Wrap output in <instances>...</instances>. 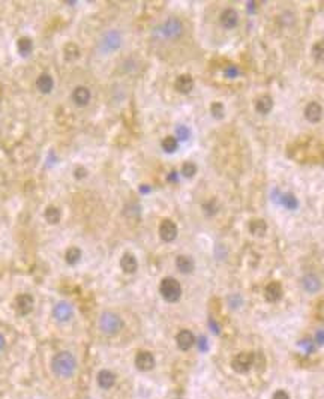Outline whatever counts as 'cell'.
<instances>
[{
	"label": "cell",
	"mask_w": 324,
	"mask_h": 399,
	"mask_svg": "<svg viewBox=\"0 0 324 399\" xmlns=\"http://www.w3.org/2000/svg\"><path fill=\"white\" fill-rule=\"evenodd\" d=\"M51 369L57 377L69 378L77 371V359L69 351H60L53 357Z\"/></svg>",
	"instance_id": "1"
},
{
	"label": "cell",
	"mask_w": 324,
	"mask_h": 399,
	"mask_svg": "<svg viewBox=\"0 0 324 399\" xmlns=\"http://www.w3.org/2000/svg\"><path fill=\"white\" fill-rule=\"evenodd\" d=\"M159 293L168 303H176L182 297V285L180 282L171 276H167L159 284Z\"/></svg>",
	"instance_id": "2"
},
{
	"label": "cell",
	"mask_w": 324,
	"mask_h": 399,
	"mask_svg": "<svg viewBox=\"0 0 324 399\" xmlns=\"http://www.w3.org/2000/svg\"><path fill=\"white\" fill-rule=\"evenodd\" d=\"M122 327H123V321L114 312L107 311L99 317V329L105 335H110V336L116 335L122 330Z\"/></svg>",
	"instance_id": "3"
},
{
	"label": "cell",
	"mask_w": 324,
	"mask_h": 399,
	"mask_svg": "<svg viewBox=\"0 0 324 399\" xmlns=\"http://www.w3.org/2000/svg\"><path fill=\"white\" fill-rule=\"evenodd\" d=\"M161 32L165 38L168 39H177L180 35L183 33V24L179 18L176 17H170L162 26H161Z\"/></svg>",
	"instance_id": "4"
},
{
	"label": "cell",
	"mask_w": 324,
	"mask_h": 399,
	"mask_svg": "<svg viewBox=\"0 0 324 399\" xmlns=\"http://www.w3.org/2000/svg\"><path fill=\"white\" fill-rule=\"evenodd\" d=\"M254 360L255 359H254V354H252V353H246V351L239 353L231 362V368L239 374H245L252 368V365H254Z\"/></svg>",
	"instance_id": "5"
},
{
	"label": "cell",
	"mask_w": 324,
	"mask_h": 399,
	"mask_svg": "<svg viewBox=\"0 0 324 399\" xmlns=\"http://www.w3.org/2000/svg\"><path fill=\"white\" fill-rule=\"evenodd\" d=\"M120 45H122V36H120V33L116 32V30L107 32V33L102 36V39H101V50L105 51V53L116 51Z\"/></svg>",
	"instance_id": "6"
},
{
	"label": "cell",
	"mask_w": 324,
	"mask_h": 399,
	"mask_svg": "<svg viewBox=\"0 0 324 399\" xmlns=\"http://www.w3.org/2000/svg\"><path fill=\"white\" fill-rule=\"evenodd\" d=\"M272 194H273V195H272L273 201L278 203V204H281V206H284V207L288 209V210H296V209L299 207V200H297L293 194H290V192L284 194V192H281L279 189H275Z\"/></svg>",
	"instance_id": "7"
},
{
	"label": "cell",
	"mask_w": 324,
	"mask_h": 399,
	"mask_svg": "<svg viewBox=\"0 0 324 399\" xmlns=\"http://www.w3.org/2000/svg\"><path fill=\"white\" fill-rule=\"evenodd\" d=\"M135 366L138 371L147 372L155 368V357L150 351H138L135 356Z\"/></svg>",
	"instance_id": "8"
},
{
	"label": "cell",
	"mask_w": 324,
	"mask_h": 399,
	"mask_svg": "<svg viewBox=\"0 0 324 399\" xmlns=\"http://www.w3.org/2000/svg\"><path fill=\"white\" fill-rule=\"evenodd\" d=\"M33 306H35L33 296L24 293V294H18L15 297V311H17L18 315H21V317L29 315L33 311Z\"/></svg>",
	"instance_id": "9"
},
{
	"label": "cell",
	"mask_w": 324,
	"mask_h": 399,
	"mask_svg": "<svg viewBox=\"0 0 324 399\" xmlns=\"http://www.w3.org/2000/svg\"><path fill=\"white\" fill-rule=\"evenodd\" d=\"M159 237L167 243L176 240V237H177V225L171 219H164L161 222V225H159Z\"/></svg>",
	"instance_id": "10"
},
{
	"label": "cell",
	"mask_w": 324,
	"mask_h": 399,
	"mask_svg": "<svg viewBox=\"0 0 324 399\" xmlns=\"http://www.w3.org/2000/svg\"><path fill=\"white\" fill-rule=\"evenodd\" d=\"M195 336L191 330L188 329H183V330H180L176 336V342H177V347L182 350V351H188L194 347L195 344Z\"/></svg>",
	"instance_id": "11"
},
{
	"label": "cell",
	"mask_w": 324,
	"mask_h": 399,
	"mask_svg": "<svg viewBox=\"0 0 324 399\" xmlns=\"http://www.w3.org/2000/svg\"><path fill=\"white\" fill-rule=\"evenodd\" d=\"M72 314H74V309L68 302H59L54 308H53V317L60 321V323H66L72 318Z\"/></svg>",
	"instance_id": "12"
},
{
	"label": "cell",
	"mask_w": 324,
	"mask_h": 399,
	"mask_svg": "<svg viewBox=\"0 0 324 399\" xmlns=\"http://www.w3.org/2000/svg\"><path fill=\"white\" fill-rule=\"evenodd\" d=\"M219 23L224 29H234L239 24V12L233 8H227L219 17Z\"/></svg>",
	"instance_id": "13"
},
{
	"label": "cell",
	"mask_w": 324,
	"mask_h": 399,
	"mask_svg": "<svg viewBox=\"0 0 324 399\" xmlns=\"http://www.w3.org/2000/svg\"><path fill=\"white\" fill-rule=\"evenodd\" d=\"M302 287L306 293H318L320 291V288H321V281L317 275L314 273H306L303 278H302Z\"/></svg>",
	"instance_id": "14"
},
{
	"label": "cell",
	"mask_w": 324,
	"mask_h": 399,
	"mask_svg": "<svg viewBox=\"0 0 324 399\" xmlns=\"http://www.w3.org/2000/svg\"><path fill=\"white\" fill-rule=\"evenodd\" d=\"M92 99V95H90V90L84 86H78L74 89V92H72V101H74L75 105L78 107H86L89 105Z\"/></svg>",
	"instance_id": "15"
},
{
	"label": "cell",
	"mask_w": 324,
	"mask_h": 399,
	"mask_svg": "<svg viewBox=\"0 0 324 399\" xmlns=\"http://www.w3.org/2000/svg\"><path fill=\"white\" fill-rule=\"evenodd\" d=\"M305 117L311 123H318L323 117V107L318 102H309L305 108Z\"/></svg>",
	"instance_id": "16"
},
{
	"label": "cell",
	"mask_w": 324,
	"mask_h": 399,
	"mask_svg": "<svg viewBox=\"0 0 324 399\" xmlns=\"http://www.w3.org/2000/svg\"><path fill=\"white\" fill-rule=\"evenodd\" d=\"M282 297V285L279 282H270L264 288V299L269 303H275Z\"/></svg>",
	"instance_id": "17"
},
{
	"label": "cell",
	"mask_w": 324,
	"mask_h": 399,
	"mask_svg": "<svg viewBox=\"0 0 324 399\" xmlns=\"http://www.w3.org/2000/svg\"><path fill=\"white\" fill-rule=\"evenodd\" d=\"M174 86H176V90H177L179 93L186 95V93H189V92L194 89V78H192V75H189V74H182V75H179V77H177Z\"/></svg>",
	"instance_id": "18"
},
{
	"label": "cell",
	"mask_w": 324,
	"mask_h": 399,
	"mask_svg": "<svg viewBox=\"0 0 324 399\" xmlns=\"http://www.w3.org/2000/svg\"><path fill=\"white\" fill-rule=\"evenodd\" d=\"M273 99H272V96L270 95H263V96H260L257 101H255V110H257V113L258 114H263V116H266V114H269L272 110H273Z\"/></svg>",
	"instance_id": "19"
},
{
	"label": "cell",
	"mask_w": 324,
	"mask_h": 399,
	"mask_svg": "<svg viewBox=\"0 0 324 399\" xmlns=\"http://www.w3.org/2000/svg\"><path fill=\"white\" fill-rule=\"evenodd\" d=\"M176 267L180 273L183 275H189L194 272V267H195V263L194 260L189 257V255H179L176 258Z\"/></svg>",
	"instance_id": "20"
},
{
	"label": "cell",
	"mask_w": 324,
	"mask_h": 399,
	"mask_svg": "<svg viewBox=\"0 0 324 399\" xmlns=\"http://www.w3.org/2000/svg\"><path fill=\"white\" fill-rule=\"evenodd\" d=\"M120 267H122V270H123L125 273H128V275L135 273L137 269H138V261H137L135 255H132V254H129V252L123 254L122 258H120Z\"/></svg>",
	"instance_id": "21"
},
{
	"label": "cell",
	"mask_w": 324,
	"mask_h": 399,
	"mask_svg": "<svg viewBox=\"0 0 324 399\" xmlns=\"http://www.w3.org/2000/svg\"><path fill=\"white\" fill-rule=\"evenodd\" d=\"M96 381H98V386L101 389H111L114 386V383H116V375L111 371L102 369V371H99Z\"/></svg>",
	"instance_id": "22"
},
{
	"label": "cell",
	"mask_w": 324,
	"mask_h": 399,
	"mask_svg": "<svg viewBox=\"0 0 324 399\" xmlns=\"http://www.w3.org/2000/svg\"><path fill=\"white\" fill-rule=\"evenodd\" d=\"M36 87H38V90H39L41 93L48 95V93L53 90V87H54V80H53V77L48 75V74H41V75L38 77V80H36Z\"/></svg>",
	"instance_id": "23"
},
{
	"label": "cell",
	"mask_w": 324,
	"mask_h": 399,
	"mask_svg": "<svg viewBox=\"0 0 324 399\" xmlns=\"http://www.w3.org/2000/svg\"><path fill=\"white\" fill-rule=\"evenodd\" d=\"M249 231L252 236H257V237H263L266 236L267 233V224L264 219H252L249 222Z\"/></svg>",
	"instance_id": "24"
},
{
	"label": "cell",
	"mask_w": 324,
	"mask_h": 399,
	"mask_svg": "<svg viewBox=\"0 0 324 399\" xmlns=\"http://www.w3.org/2000/svg\"><path fill=\"white\" fill-rule=\"evenodd\" d=\"M81 255H83V252H81L80 248H77V246H71V248L66 251V254H65V260H66V263H68L69 266H75V264H78V261L81 260Z\"/></svg>",
	"instance_id": "25"
},
{
	"label": "cell",
	"mask_w": 324,
	"mask_h": 399,
	"mask_svg": "<svg viewBox=\"0 0 324 399\" xmlns=\"http://www.w3.org/2000/svg\"><path fill=\"white\" fill-rule=\"evenodd\" d=\"M63 57L68 62H74L80 57V48L74 42H68L63 48Z\"/></svg>",
	"instance_id": "26"
},
{
	"label": "cell",
	"mask_w": 324,
	"mask_h": 399,
	"mask_svg": "<svg viewBox=\"0 0 324 399\" xmlns=\"http://www.w3.org/2000/svg\"><path fill=\"white\" fill-rule=\"evenodd\" d=\"M17 48H18V53L23 57H26V56H29L32 53L33 42H32V39L29 38V36H21V38L18 39V42H17Z\"/></svg>",
	"instance_id": "27"
},
{
	"label": "cell",
	"mask_w": 324,
	"mask_h": 399,
	"mask_svg": "<svg viewBox=\"0 0 324 399\" xmlns=\"http://www.w3.org/2000/svg\"><path fill=\"white\" fill-rule=\"evenodd\" d=\"M44 218L45 221L51 225H56L60 222V210L56 207V206H48L45 209V213H44Z\"/></svg>",
	"instance_id": "28"
},
{
	"label": "cell",
	"mask_w": 324,
	"mask_h": 399,
	"mask_svg": "<svg viewBox=\"0 0 324 399\" xmlns=\"http://www.w3.org/2000/svg\"><path fill=\"white\" fill-rule=\"evenodd\" d=\"M161 146L165 153H174L179 149V140L174 135H168L162 140Z\"/></svg>",
	"instance_id": "29"
},
{
	"label": "cell",
	"mask_w": 324,
	"mask_h": 399,
	"mask_svg": "<svg viewBox=\"0 0 324 399\" xmlns=\"http://www.w3.org/2000/svg\"><path fill=\"white\" fill-rule=\"evenodd\" d=\"M312 56H314L315 62L324 63V39H320L318 42L314 44V47H312Z\"/></svg>",
	"instance_id": "30"
},
{
	"label": "cell",
	"mask_w": 324,
	"mask_h": 399,
	"mask_svg": "<svg viewBox=\"0 0 324 399\" xmlns=\"http://www.w3.org/2000/svg\"><path fill=\"white\" fill-rule=\"evenodd\" d=\"M210 111H212V116L215 119H222L224 114H225V108L221 102H213L210 105Z\"/></svg>",
	"instance_id": "31"
},
{
	"label": "cell",
	"mask_w": 324,
	"mask_h": 399,
	"mask_svg": "<svg viewBox=\"0 0 324 399\" xmlns=\"http://www.w3.org/2000/svg\"><path fill=\"white\" fill-rule=\"evenodd\" d=\"M189 137H191V131H189L188 126H185V125H179V126L176 128V138H177L179 141H186V140H189Z\"/></svg>",
	"instance_id": "32"
},
{
	"label": "cell",
	"mask_w": 324,
	"mask_h": 399,
	"mask_svg": "<svg viewBox=\"0 0 324 399\" xmlns=\"http://www.w3.org/2000/svg\"><path fill=\"white\" fill-rule=\"evenodd\" d=\"M182 174L186 177V179H191V177H194L195 174H197V165L194 164V162H191V161H188V162H185L183 165H182Z\"/></svg>",
	"instance_id": "33"
},
{
	"label": "cell",
	"mask_w": 324,
	"mask_h": 399,
	"mask_svg": "<svg viewBox=\"0 0 324 399\" xmlns=\"http://www.w3.org/2000/svg\"><path fill=\"white\" fill-rule=\"evenodd\" d=\"M299 347H300L305 353H308V354H311V353L315 351V342H314L312 339H309V338L302 339V341L299 342Z\"/></svg>",
	"instance_id": "34"
},
{
	"label": "cell",
	"mask_w": 324,
	"mask_h": 399,
	"mask_svg": "<svg viewBox=\"0 0 324 399\" xmlns=\"http://www.w3.org/2000/svg\"><path fill=\"white\" fill-rule=\"evenodd\" d=\"M224 74H225L228 78H236V77H239V75H240V71H239V68H237V66L230 65V66H227V68H225Z\"/></svg>",
	"instance_id": "35"
},
{
	"label": "cell",
	"mask_w": 324,
	"mask_h": 399,
	"mask_svg": "<svg viewBox=\"0 0 324 399\" xmlns=\"http://www.w3.org/2000/svg\"><path fill=\"white\" fill-rule=\"evenodd\" d=\"M314 342L317 345H324V329H318L314 336Z\"/></svg>",
	"instance_id": "36"
},
{
	"label": "cell",
	"mask_w": 324,
	"mask_h": 399,
	"mask_svg": "<svg viewBox=\"0 0 324 399\" xmlns=\"http://www.w3.org/2000/svg\"><path fill=\"white\" fill-rule=\"evenodd\" d=\"M86 176H87V170H86L84 167H77V168H75L74 177H75L77 180H81V179H84Z\"/></svg>",
	"instance_id": "37"
},
{
	"label": "cell",
	"mask_w": 324,
	"mask_h": 399,
	"mask_svg": "<svg viewBox=\"0 0 324 399\" xmlns=\"http://www.w3.org/2000/svg\"><path fill=\"white\" fill-rule=\"evenodd\" d=\"M228 302H230V306H231V308H237V306L242 305V299H240L239 296H231V297H228Z\"/></svg>",
	"instance_id": "38"
},
{
	"label": "cell",
	"mask_w": 324,
	"mask_h": 399,
	"mask_svg": "<svg viewBox=\"0 0 324 399\" xmlns=\"http://www.w3.org/2000/svg\"><path fill=\"white\" fill-rule=\"evenodd\" d=\"M273 399H290V396H288V393L285 390H278L273 395Z\"/></svg>",
	"instance_id": "39"
},
{
	"label": "cell",
	"mask_w": 324,
	"mask_h": 399,
	"mask_svg": "<svg viewBox=\"0 0 324 399\" xmlns=\"http://www.w3.org/2000/svg\"><path fill=\"white\" fill-rule=\"evenodd\" d=\"M200 350H201V351H206V350H207V341H206L204 336L200 338Z\"/></svg>",
	"instance_id": "40"
},
{
	"label": "cell",
	"mask_w": 324,
	"mask_h": 399,
	"mask_svg": "<svg viewBox=\"0 0 324 399\" xmlns=\"http://www.w3.org/2000/svg\"><path fill=\"white\" fill-rule=\"evenodd\" d=\"M5 338H3V335H0V351H2L3 348H5Z\"/></svg>",
	"instance_id": "41"
}]
</instances>
